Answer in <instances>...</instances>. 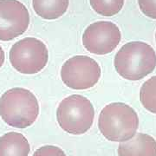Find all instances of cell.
Wrapping results in <instances>:
<instances>
[{
    "instance_id": "cell-1",
    "label": "cell",
    "mask_w": 156,
    "mask_h": 156,
    "mask_svg": "<svg viewBox=\"0 0 156 156\" xmlns=\"http://www.w3.org/2000/svg\"><path fill=\"white\" fill-rule=\"evenodd\" d=\"M38 115V101L28 89L13 88L0 97V116L11 127L28 128L35 122Z\"/></svg>"
},
{
    "instance_id": "cell-2",
    "label": "cell",
    "mask_w": 156,
    "mask_h": 156,
    "mask_svg": "<svg viewBox=\"0 0 156 156\" xmlns=\"http://www.w3.org/2000/svg\"><path fill=\"white\" fill-rule=\"evenodd\" d=\"M118 74L127 80L138 81L147 76L156 67V53L143 42H131L118 50L114 60Z\"/></svg>"
},
{
    "instance_id": "cell-3",
    "label": "cell",
    "mask_w": 156,
    "mask_h": 156,
    "mask_svg": "<svg viewBox=\"0 0 156 156\" xmlns=\"http://www.w3.org/2000/svg\"><path fill=\"white\" fill-rule=\"evenodd\" d=\"M98 127L107 140L123 142L136 134L139 118L133 108L122 102H113L101 111Z\"/></svg>"
},
{
    "instance_id": "cell-4",
    "label": "cell",
    "mask_w": 156,
    "mask_h": 156,
    "mask_svg": "<svg viewBox=\"0 0 156 156\" xmlns=\"http://www.w3.org/2000/svg\"><path fill=\"white\" fill-rule=\"evenodd\" d=\"M95 110L91 101L81 95H72L62 101L56 110V119L65 132L83 134L92 127Z\"/></svg>"
},
{
    "instance_id": "cell-5",
    "label": "cell",
    "mask_w": 156,
    "mask_h": 156,
    "mask_svg": "<svg viewBox=\"0 0 156 156\" xmlns=\"http://www.w3.org/2000/svg\"><path fill=\"white\" fill-rule=\"evenodd\" d=\"M12 67L22 74H36L46 66L49 51L46 45L37 38L25 37L12 45L10 50Z\"/></svg>"
},
{
    "instance_id": "cell-6",
    "label": "cell",
    "mask_w": 156,
    "mask_h": 156,
    "mask_svg": "<svg viewBox=\"0 0 156 156\" xmlns=\"http://www.w3.org/2000/svg\"><path fill=\"white\" fill-rule=\"evenodd\" d=\"M101 77L98 62L87 56H73L61 69L63 83L73 89H88L94 87Z\"/></svg>"
},
{
    "instance_id": "cell-7",
    "label": "cell",
    "mask_w": 156,
    "mask_h": 156,
    "mask_svg": "<svg viewBox=\"0 0 156 156\" xmlns=\"http://www.w3.org/2000/svg\"><path fill=\"white\" fill-rule=\"evenodd\" d=\"M122 34L114 23L95 22L89 25L83 35V44L90 53L105 55L112 52L120 44Z\"/></svg>"
},
{
    "instance_id": "cell-8",
    "label": "cell",
    "mask_w": 156,
    "mask_h": 156,
    "mask_svg": "<svg viewBox=\"0 0 156 156\" xmlns=\"http://www.w3.org/2000/svg\"><path fill=\"white\" fill-rule=\"evenodd\" d=\"M30 24L28 9L18 0H0V40L11 41L23 34Z\"/></svg>"
},
{
    "instance_id": "cell-9",
    "label": "cell",
    "mask_w": 156,
    "mask_h": 156,
    "mask_svg": "<svg viewBox=\"0 0 156 156\" xmlns=\"http://www.w3.org/2000/svg\"><path fill=\"white\" fill-rule=\"evenodd\" d=\"M117 152L118 156H156V140L148 134H135L121 142Z\"/></svg>"
},
{
    "instance_id": "cell-10",
    "label": "cell",
    "mask_w": 156,
    "mask_h": 156,
    "mask_svg": "<svg viewBox=\"0 0 156 156\" xmlns=\"http://www.w3.org/2000/svg\"><path fill=\"white\" fill-rule=\"evenodd\" d=\"M30 143L22 134L10 132L0 137V156H29Z\"/></svg>"
},
{
    "instance_id": "cell-11",
    "label": "cell",
    "mask_w": 156,
    "mask_h": 156,
    "mask_svg": "<svg viewBox=\"0 0 156 156\" xmlns=\"http://www.w3.org/2000/svg\"><path fill=\"white\" fill-rule=\"evenodd\" d=\"M69 0H32L35 12L42 18L54 20L62 17L69 8Z\"/></svg>"
},
{
    "instance_id": "cell-12",
    "label": "cell",
    "mask_w": 156,
    "mask_h": 156,
    "mask_svg": "<svg viewBox=\"0 0 156 156\" xmlns=\"http://www.w3.org/2000/svg\"><path fill=\"white\" fill-rule=\"evenodd\" d=\"M140 100L147 110L156 114V76L146 81L141 86Z\"/></svg>"
},
{
    "instance_id": "cell-13",
    "label": "cell",
    "mask_w": 156,
    "mask_h": 156,
    "mask_svg": "<svg viewBox=\"0 0 156 156\" xmlns=\"http://www.w3.org/2000/svg\"><path fill=\"white\" fill-rule=\"evenodd\" d=\"M125 0H89L92 9L104 17H112L122 9Z\"/></svg>"
},
{
    "instance_id": "cell-14",
    "label": "cell",
    "mask_w": 156,
    "mask_h": 156,
    "mask_svg": "<svg viewBox=\"0 0 156 156\" xmlns=\"http://www.w3.org/2000/svg\"><path fill=\"white\" fill-rule=\"evenodd\" d=\"M138 4L145 16L156 19V0H138Z\"/></svg>"
},
{
    "instance_id": "cell-15",
    "label": "cell",
    "mask_w": 156,
    "mask_h": 156,
    "mask_svg": "<svg viewBox=\"0 0 156 156\" xmlns=\"http://www.w3.org/2000/svg\"><path fill=\"white\" fill-rule=\"evenodd\" d=\"M32 156H66V154L58 147L44 146L36 151Z\"/></svg>"
},
{
    "instance_id": "cell-16",
    "label": "cell",
    "mask_w": 156,
    "mask_h": 156,
    "mask_svg": "<svg viewBox=\"0 0 156 156\" xmlns=\"http://www.w3.org/2000/svg\"><path fill=\"white\" fill-rule=\"evenodd\" d=\"M4 62H5V51L0 45V68L4 64Z\"/></svg>"
},
{
    "instance_id": "cell-17",
    "label": "cell",
    "mask_w": 156,
    "mask_h": 156,
    "mask_svg": "<svg viewBox=\"0 0 156 156\" xmlns=\"http://www.w3.org/2000/svg\"><path fill=\"white\" fill-rule=\"evenodd\" d=\"M155 39H156V33H155Z\"/></svg>"
}]
</instances>
